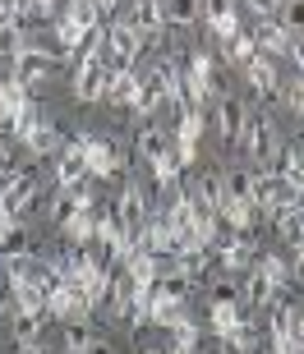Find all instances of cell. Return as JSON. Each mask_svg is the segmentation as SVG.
Segmentation results:
<instances>
[{"mask_svg":"<svg viewBox=\"0 0 304 354\" xmlns=\"http://www.w3.org/2000/svg\"><path fill=\"white\" fill-rule=\"evenodd\" d=\"M253 272H263L267 281H272V286H286V281H291V267H286V258H277V253H258V263H253Z\"/></svg>","mask_w":304,"mask_h":354,"instance_id":"cell-28","label":"cell"},{"mask_svg":"<svg viewBox=\"0 0 304 354\" xmlns=\"http://www.w3.org/2000/svg\"><path fill=\"white\" fill-rule=\"evenodd\" d=\"M272 19L300 41V32H304V0H281V5H272Z\"/></svg>","mask_w":304,"mask_h":354,"instance_id":"cell-22","label":"cell"},{"mask_svg":"<svg viewBox=\"0 0 304 354\" xmlns=\"http://www.w3.org/2000/svg\"><path fill=\"white\" fill-rule=\"evenodd\" d=\"M93 341H97V336L83 327V322H69V327H65V341H60V350H65V354H88V345H93Z\"/></svg>","mask_w":304,"mask_h":354,"instance_id":"cell-29","label":"cell"},{"mask_svg":"<svg viewBox=\"0 0 304 354\" xmlns=\"http://www.w3.org/2000/svg\"><path fill=\"white\" fill-rule=\"evenodd\" d=\"M203 138V111H180V124H175V143L199 147Z\"/></svg>","mask_w":304,"mask_h":354,"instance_id":"cell-27","label":"cell"},{"mask_svg":"<svg viewBox=\"0 0 304 354\" xmlns=\"http://www.w3.org/2000/svg\"><path fill=\"white\" fill-rule=\"evenodd\" d=\"M0 313H14V295H10L5 281H0Z\"/></svg>","mask_w":304,"mask_h":354,"instance_id":"cell-35","label":"cell"},{"mask_svg":"<svg viewBox=\"0 0 304 354\" xmlns=\"http://www.w3.org/2000/svg\"><path fill=\"white\" fill-rule=\"evenodd\" d=\"M244 322H249V308H244V304H235V308H212V331H217L222 341H231Z\"/></svg>","mask_w":304,"mask_h":354,"instance_id":"cell-20","label":"cell"},{"mask_svg":"<svg viewBox=\"0 0 304 354\" xmlns=\"http://www.w3.org/2000/svg\"><path fill=\"white\" fill-rule=\"evenodd\" d=\"M28 46V32H24V24H0V55H19Z\"/></svg>","mask_w":304,"mask_h":354,"instance_id":"cell-31","label":"cell"},{"mask_svg":"<svg viewBox=\"0 0 304 354\" xmlns=\"http://www.w3.org/2000/svg\"><path fill=\"white\" fill-rule=\"evenodd\" d=\"M244 147V157L258 161V166H267V161L281 157V133H277V120L272 115H249V124H244V133H240V143Z\"/></svg>","mask_w":304,"mask_h":354,"instance_id":"cell-2","label":"cell"},{"mask_svg":"<svg viewBox=\"0 0 304 354\" xmlns=\"http://www.w3.org/2000/svg\"><path fill=\"white\" fill-rule=\"evenodd\" d=\"M88 354H116V345H111V341H102V336H97V341L88 345Z\"/></svg>","mask_w":304,"mask_h":354,"instance_id":"cell-38","label":"cell"},{"mask_svg":"<svg viewBox=\"0 0 304 354\" xmlns=\"http://www.w3.org/2000/svg\"><path fill=\"white\" fill-rule=\"evenodd\" d=\"M203 24L222 41H235L240 32H244V28H240V5H226V0H208V5H203Z\"/></svg>","mask_w":304,"mask_h":354,"instance_id":"cell-7","label":"cell"},{"mask_svg":"<svg viewBox=\"0 0 304 354\" xmlns=\"http://www.w3.org/2000/svg\"><path fill=\"white\" fill-rule=\"evenodd\" d=\"M226 203H258V171L231 166L226 171Z\"/></svg>","mask_w":304,"mask_h":354,"instance_id":"cell-13","label":"cell"},{"mask_svg":"<svg viewBox=\"0 0 304 354\" xmlns=\"http://www.w3.org/2000/svg\"><path fill=\"white\" fill-rule=\"evenodd\" d=\"M138 354H166V350H152V345H147V350H138Z\"/></svg>","mask_w":304,"mask_h":354,"instance_id":"cell-43","label":"cell"},{"mask_svg":"<svg viewBox=\"0 0 304 354\" xmlns=\"http://www.w3.org/2000/svg\"><path fill=\"white\" fill-rule=\"evenodd\" d=\"M291 341H304V304H295V336Z\"/></svg>","mask_w":304,"mask_h":354,"instance_id":"cell-37","label":"cell"},{"mask_svg":"<svg viewBox=\"0 0 304 354\" xmlns=\"http://www.w3.org/2000/svg\"><path fill=\"white\" fill-rule=\"evenodd\" d=\"M263 354H291V350H286V345H277V341H267V345H263Z\"/></svg>","mask_w":304,"mask_h":354,"instance_id":"cell-40","label":"cell"},{"mask_svg":"<svg viewBox=\"0 0 304 354\" xmlns=\"http://www.w3.org/2000/svg\"><path fill=\"white\" fill-rule=\"evenodd\" d=\"M60 60H65V51H42V46H33V41H28L24 51L10 60V79H14V83H24V88L33 92L55 65H60Z\"/></svg>","mask_w":304,"mask_h":354,"instance_id":"cell-3","label":"cell"},{"mask_svg":"<svg viewBox=\"0 0 304 354\" xmlns=\"http://www.w3.org/2000/svg\"><path fill=\"white\" fill-rule=\"evenodd\" d=\"M199 19H203V5H194V0H171L166 5V24L189 28V24H199Z\"/></svg>","mask_w":304,"mask_h":354,"instance_id":"cell-30","label":"cell"},{"mask_svg":"<svg viewBox=\"0 0 304 354\" xmlns=\"http://www.w3.org/2000/svg\"><path fill=\"white\" fill-rule=\"evenodd\" d=\"M253 41H258V51H263L267 60H277V55H291V51H295V37L277 24V19H272V14H267L263 24L253 28Z\"/></svg>","mask_w":304,"mask_h":354,"instance_id":"cell-8","label":"cell"},{"mask_svg":"<svg viewBox=\"0 0 304 354\" xmlns=\"http://www.w3.org/2000/svg\"><path fill=\"white\" fill-rule=\"evenodd\" d=\"M0 24H19V0H0Z\"/></svg>","mask_w":304,"mask_h":354,"instance_id":"cell-33","label":"cell"},{"mask_svg":"<svg viewBox=\"0 0 304 354\" xmlns=\"http://www.w3.org/2000/svg\"><path fill=\"white\" fill-rule=\"evenodd\" d=\"M244 79H249V88L258 92L263 102H281V74H277V60L258 55V60L244 69Z\"/></svg>","mask_w":304,"mask_h":354,"instance_id":"cell-9","label":"cell"},{"mask_svg":"<svg viewBox=\"0 0 304 354\" xmlns=\"http://www.w3.org/2000/svg\"><path fill=\"white\" fill-rule=\"evenodd\" d=\"M244 124H249V106L240 97H217V133H222V143H240Z\"/></svg>","mask_w":304,"mask_h":354,"instance_id":"cell-6","label":"cell"},{"mask_svg":"<svg viewBox=\"0 0 304 354\" xmlns=\"http://www.w3.org/2000/svg\"><path fill=\"white\" fill-rule=\"evenodd\" d=\"M51 313H33V308H14L10 313V331H14V345H37L42 341V327H46Z\"/></svg>","mask_w":304,"mask_h":354,"instance_id":"cell-15","label":"cell"},{"mask_svg":"<svg viewBox=\"0 0 304 354\" xmlns=\"http://www.w3.org/2000/svg\"><path fill=\"white\" fill-rule=\"evenodd\" d=\"M83 161H88V175L93 180H116L125 175V147L111 138V133H79Z\"/></svg>","mask_w":304,"mask_h":354,"instance_id":"cell-1","label":"cell"},{"mask_svg":"<svg viewBox=\"0 0 304 354\" xmlns=\"http://www.w3.org/2000/svg\"><path fill=\"white\" fill-rule=\"evenodd\" d=\"M253 263H258L253 239H231V244H222V249H217V267H222V272H249Z\"/></svg>","mask_w":304,"mask_h":354,"instance_id":"cell-14","label":"cell"},{"mask_svg":"<svg viewBox=\"0 0 304 354\" xmlns=\"http://www.w3.org/2000/svg\"><path fill=\"white\" fill-rule=\"evenodd\" d=\"M281 106H286L291 115H304V79L281 83Z\"/></svg>","mask_w":304,"mask_h":354,"instance_id":"cell-32","label":"cell"},{"mask_svg":"<svg viewBox=\"0 0 304 354\" xmlns=\"http://www.w3.org/2000/svg\"><path fill=\"white\" fill-rule=\"evenodd\" d=\"M134 147H138V157L152 166L157 157H166V152H171V133L161 129V124H138V138H134Z\"/></svg>","mask_w":304,"mask_h":354,"instance_id":"cell-17","label":"cell"},{"mask_svg":"<svg viewBox=\"0 0 304 354\" xmlns=\"http://www.w3.org/2000/svg\"><path fill=\"white\" fill-rule=\"evenodd\" d=\"M0 276H5V258H0Z\"/></svg>","mask_w":304,"mask_h":354,"instance_id":"cell-44","label":"cell"},{"mask_svg":"<svg viewBox=\"0 0 304 354\" xmlns=\"http://www.w3.org/2000/svg\"><path fill=\"white\" fill-rule=\"evenodd\" d=\"M60 19V5H51V0H24L19 5V24H55Z\"/></svg>","mask_w":304,"mask_h":354,"instance_id":"cell-24","label":"cell"},{"mask_svg":"<svg viewBox=\"0 0 304 354\" xmlns=\"http://www.w3.org/2000/svg\"><path fill=\"white\" fill-rule=\"evenodd\" d=\"M138 92H143V74H111V88H106V102L111 106H129L134 111V102H138Z\"/></svg>","mask_w":304,"mask_h":354,"instance_id":"cell-18","label":"cell"},{"mask_svg":"<svg viewBox=\"0 0 304 354\" xmlns=\"http://www.w3.org/2000/svg\"><path fill=\"white\" fill-rule=\"evenodd\" d=\"M222 354H249V350H240L235 341H222Z\"/></svg>","mask_w":304,"mask_h":354,"instance_id":"cell-41","label":"cell"},{"mask_svg":"<svg viewBox=\"0 0 304 354\" xmlns=\"http://www.w3.org/2000/svg\"><path fill=\"white\" fill-rule=\"evenodd\" d=\"M208 295H212V308H235V304H244L240 299V286H235V276H217V281H212L208 286Z\"/></svg>","mask_w":304,"mask_h":354,"instance_id":"cell-26","label":"cell"},{"mask_svg":"<svg viewBox=\"0 0 304 354\" xmlns=\"http://www.w3.org/2000/svg\"><path fill=\"white\" fill-rule=\"evenodd\" d=\"M272 225H277L281 244H291L295 253L304 249V212H300V207H295V212H281V216H272Z\"/></svg>","mask_w":304,"mask_h":354,"instance_id":"cell-19","label":"cell"},{"mask_svg":"<svg viewBox=\"0 0 304 354\" xmlns=\"http://www.w3.org/2000/svg\"><path fill=\"white\" fill-rule=\"evenodd\" d=\"M281 345H286L291 354H304V341H281Z\"/></svg>","mask_w":304,"mask_h":354,"instance_id":"cell-42","label":"cell"},{"mask_svg":"<svg viewBox=\"0 0 304 354\" xmlns=\"http://www.w3.org/2000/svg\"><path fill=\"white\" fill-rule=\"evenodd\" d=\"M106 88H111V69L102 65V60H79V69H74V102H106Z\"/></svg>","mask_w":304,"mask_h":354,"instance_id":"cell-4","label":"cell"},{"mask_svg":"<svg viewBox=\"0 0 304 354\" xmlns=\"http://www.w3.org/2000/svg\"><path fill=\"white\" fill-rule=\"evenodd\" d=\"M258 41H253V32H240L235 41H226V60H231V65H240V69H249L253 60H258Z\"/></svg>","mask_w":304,"mask_h":354,"instance_id":"cell-23","label":"cell"},{"mask_svg":"<svg viewBox=\"0 0 304 354\" xmlns=\"http://www.w3.org/2000/svg\"><path fill=\"white\" fill-rule=\"evenodd\" d=\"M295 336V304L286 299V290H281L277 299L267 304V341H291Z\"/></svg>","mask_w":304,"mask_h":354,"instance_id":"cell-10","label":"cell"},{"mask_svg":"<svg viewBox=\"0 0 304 354\" xmlns=\"http://www.w3.org/2000/svg\"><path fill=\"white\" fill-rule=\"evenodd\" d=\"M116 212H120V221H125V230H129V235H138V230L152 221V203H147V189L129 180L125 189H120V198H116Z\"/></svg>","mask_w":304,"mask_h":354,"instance_id":"cell-5","label":"cell"},{"mask_svg":"<svg viewBox=\"0 0 304 354\" xmlns=\"http://www.w3.org/2000/svg\"><path fill=\"white\" fill-rule=\"evenodd\" d=\"M51 28H55V41H60L65 51H79V46H83V37L93 32V28H79V24H74V19L65 14V10H60V19H55Z\"/></svg>","mask_w":304,"mask_h":354,"instance_id":"cell-25","label":"cell"},{"mask_svg":"<svg viewBox=\"0 0 304 354\" xmlns=\"http://www.w3.org/2000/svg\"><path fill=\"white\" fill-rule=\"evenodd\" d=\"M14 354H60V350H51V345H14Z\"/></svg>","mask_w":304,"mask_h":354,"instance_id":"cell-34","label":"cell"},{"mask_svg":"<svg viewBox=\"0 0 304 354\" xmlns=\"http://www.w3.org/2000/svg\"><path fill=\"white\" fill-rule=\"evenodd\" d=\"M277 295H281V290L272 286L263 272H253V267L244 272V286H240V299H244V308H267Z\"/></svg>","mask_w":304,"mask_h":354,"instance_id":"cell-16","label":"cell"},{"mask_svg":"<svg viewBox=\"0 0 304 354\" xmlns=\"http://www.w3.org/2000/svg\"><path fill=\"white\" fill-rule=\"evenodd\" d=\"M277 171L295 184V194H304V138H300V143H291L286 152H281V166H277Z\"/></svg>","mask_w":304,"mask_h":354,"instance_id":"cell-21","label":"cell"},{"mask_svg":"<svg viewBox=\"0 0 304 354\" xmlns=\"http://www.w3.org/2000/svg\"><path fill=\"white\" fill-rule=\"evenodd\" d=\"M129 24L138 28V37H161V32H166V5H161V0H138V5H134L129 10Z\"/></svg>","mask_w":304,"mask_h":354,"instance_id":"cell-11","label":"cell"},{"mask_svg":"<svg viewBox=\"0 0 304 354\" xmlns=\"http://www.w3.org/2000/svg\"><path fill=\"white\" fill-rule=\"evenodd\" d=\"M291 60H295V69H300V74H295V79H304V37L295 41V51H291Z\"/></svg>","mask_w":304,"mask_h":354,"instance_id":"cell-36","label":"cell"},{"mask_svg":"<svg viewBox=\"0 0 304 354\" xmlns=\"http://www.w3.org/2000/svg\"><path fill=\"white\" fill-rule=\"evenodd\" d=\"M291 276H295V281H300V286H304V249L295 253V263H291Z\"/></svg>","mask_w":304,"mask_h":354,"instance_id":"cell-39","label":"cell"},{"mask_svg":"<svg viewBox=\"0 0 304 354\" xmlns=\"http://www.w3.org/2000/svg\"><path fill=\"white\" fill-rule=\"evenodd\" d=\"M0 258H5V263H33V258H37V244H33V235H28L19 221L0 235Z\"/></svg>","mask_w":304,"mask_h":354,"instance_id":"cell-12","label":"cell"}]
</instances>
